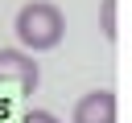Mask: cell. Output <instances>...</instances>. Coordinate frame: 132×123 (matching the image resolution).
Wrapping results in <instances>:
<instances>
[{"label":"cell","instance_id":"obj_5","mask_svg":"<svg viewBox=\"0 0 132 123\" xmlns=\"http://www.w3.org/2000/svg\"><path fill=\"white\" fill-rule=\"evenodd\" d=\"M21 123H62V119H58V115H50V111H37V107H33V111H25V119H21Z\"/></svg>","mask_w":132,"mask_h":123},{"label":"cell","instance_id":"obj_4","mask_svg":"<svg viewBox=\"0 0 132 123\" xmlns=\"http://www.w3.org/2000/svg\"><path fill=\"white\" fill-rule=\"evenodd\" d=\"M116 4H120V0H103V4H99V25H103V37H107V41L120 37V29H116Z\"/></svg>","mask_w":132,"mask_h":123},{"label":"cell","instance_id":"obj_2","mask_svg":"<svg viewBox=\"0 0 132 123\" xmlns=\"http://www.w3.org/2000/svg\"><path fill=\"white\" fill-rule=\"evenodd\" d=\"M0 82L16 86L21 94H33L41 86V70L33 61V53H25V49H0Z\"/></svg>","mask_w":132,"mask_h":123},{"label":"cell","instance_id":"obj_3","mask_svg":"<svg viewBox=\"0 0 132 123\" xmlns=\"http://www.w3.org/2000/svg\"><path fill=\"white\" fill-rule=\"evenodd\" d=\"M116 119H120L116 90H87L70 111V123H116Z\"/></svg>","mask_w":132,"mask_h":123},{"label":"cell","instance_id":"obj_1","mask_svg":"<svg viewBox=\"0 0 132 123\" xmlns=\"http://www.w3.org/2000/svg\"><path fill=\"white\" fill-rule=\"evenodd\" d=\"M16 41L25 53H45V49H58L62 37H66V16L54 0H25L16 8Z\"/></svg>","mask_w":132,"mask_h":123}]
</instances>
